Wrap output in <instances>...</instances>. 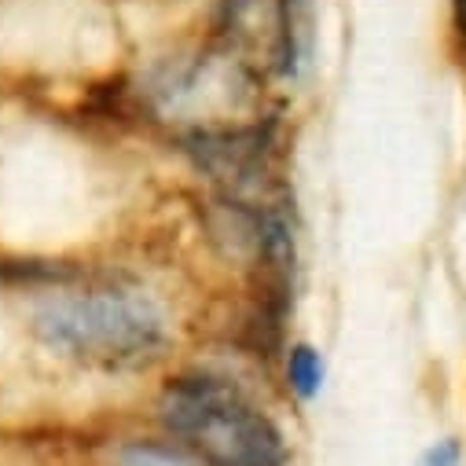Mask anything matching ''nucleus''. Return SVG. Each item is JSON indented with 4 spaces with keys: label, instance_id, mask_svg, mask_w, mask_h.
I'll use <instances>...</instances> for the list:
<instances>
[{
    "label": "nucleus",
    "instance_id": "obj_5",
    "mask_svg": "<svg viewBox=\"0 0 466 466\" xmlns=\"http://www.w3.org/2000/svg\"><path fill=\"white\" fill-rule=\"evenodd\" d=\"M118 466H206V462L177 437H166V441L140 437L118 451Z\"/></svg>",
    "mask_w": 466,
    "mask_h": 466
},
{
    "label": "nucleus",
    "instance_id": "obj_4",
    "mask_svg": "<svg viewBox=\"0 0 466 466\" xmlns=\"http://www.w3.org/2000/svg\"><path fill=\"white\" fill-rule=\"evenodd\" d=\"M283 379H287V390L298 397V400H316L323 393V382H327V360L316 345L309 341H294L283 349Z\"/></svg>",
    "mask_w": 466,
    "mask_h": 466
},
{
    "label": "nucleus",
    "instance_id": "obj_7",
    "mask_svg": "<svg viewBox=\"0 0 466 466\" xmlns=\"http://www.w3.org/2000/svg\"><path fill=\"white\" fill-rule=\"evenodd\" d=\"M451 19H455L459 37L466 41V0H451Z\"/></svg>",
    "mask_w": 466,
    "mask_h": 466
},
{
    "label": "nucleus",
    "instance_id": "obj_6",
    "mask_svg": "<svg viewBox=\"0 0 466 466\" xmlns=\"http://www.w3.org/2000/svg\"><path fill=\"white\" fill-rule=\"evenodd\" d=\"M415 466H462V444L455 437H444V441H433Z\"/></svg>",
    "mask_w": 466,
    "mask_h": 466
},
{
    "label": "nucleus",
    "instance_id": "obj_2",
    "mask_svg": "<svg viewBox=\"0 0 466 466\" xmlns=\"http://www.w3.org/2000/svg\"><path fill=\"white\" fill-rule=\"evenodd\" d=\"M158 415L169 437L206 466H287L290 448L279 422L231 375L191 368L162 386Z\"/></svg>",
    "mask_w": 466,
    "mask_h": 466
},
{
    "label": "nucleus",
    "instance_id": "obj_1",
    "mask_svg": "<svg viewBox=\"0 0 466 466\" xmlns=\"http://www.w3.org/2000/svg\"><path fill=\"white\" fill-rule=\"evenodd\" d=\"M30 330L52 353L92 371H144L173 341L162 305L129 279H88L70 268L37 290Z\"/></svg>",
    "mask_w": 466,
    "mask_h": 466
},
{
    "label": "nucleus",
    "instance_id": "obj_3",
    "mask_svg": "<svg viewBox=\"0 0 466 466\" xmlns=\"http://www.w3.org/2000/svg\"><path fill=\"white\" fill-rule=\"evenodd\" d=\"M180 151L206 180L220 187V195L276 202L272 191L279 187V129L272 118L191 129L180 137Z\"/></svg>",
    "mask_w": 466,
    "mask_h": 466
}]
</instances>
